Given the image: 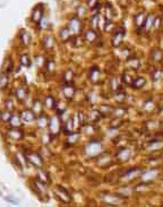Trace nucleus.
<instances>
[{"instance_id": "f257e3e1", "label": "nucleus", "mask_w": 163, "mask_h": 207, "mask_svg": "<svg viewBox=\"0 0 163 207\" xmlns=\"http://www.w3.org/2000/svg\"><path fill=\"white\" fill-rule=\"evenodd\" d=\"M43 14H44V6H43V4L36 5V6L33 8V10H32V15H31L32 21L34 22V23H36V24H40L41 19L43 18V16H44Z\"/></svg>"}, {"instance_id": "f03ea898", "label": "nucleus", "mask_w": 163, "mask_h": 207, "mask_svg": "<svg viewBox=\"0 0 163 207\" xmlns=\"http://www.w3.org/2000/svg\"><path fill=\"white\" fill-rule=\"evenodd\" d=\"M26 157H27L28 161L31 162V163H33L34 165H36V166H41V165L43 164L41 157H40L39 155L35 154V153H30V154L26 155Z\"/></svg>"}, {"instance_id": "7ed1b4c3", "label": "nucleus", "mask_w": 163, "mask_h": 207, "mask_svg": "<svg viewBox=\"0 0 163 207\" xmlns=\"http://www.w3.org/2000/svg\"><path fill=\"white\" fill-rule=\"evenodd\" d=\"M8 137L13 139V141H18V139H22L23 138V133H22L21 130H9V133H8Z\"/></svg>"}, {"instance_id": "20e7f679", "label": "nucleus", "mask_w": 163, "mask_h": 207, "mask_svg": "<svg viewBox=\"0 0 163 207\" xmlns=\"http://www.w3.org/2000/svg\"><path fill=\"white\" fill-rule=\"evenodd\" d=\"M19 39H21V41L24 44H28L30 43V35H28L27 32L24 31V30H22L21 33H19Z\"/></svg>"}, {"instance_id": "39448f33", "label": "nucleus", "mask_w": 163, "mask_h": 207, "mask_svg": "<svg viewBox=\"0 0 163 207\" xmlns=\"http://www.w3.org/2000/svg\"><path fill=\"white\" fill-rule=\"evenodd\" d=\"M21 62H22V65L25 67L31 66V60H30L27 54H23V56L21 57Z\"/></svg>"}, {"instance_id": "423d86ee", "label": "nucleus", "mask_w": 163, "mask_h": 207, "mask_svg": "<svg viewBox=\"0 0 163 207\" xmlns=\"http://www.w3.org/2000/svg\"><path fill=\"white\" fill-rule=\"evenodd\" d=\"M7 84H8V77L6 75H2V76L0 77V90L6 87Z\"/></svg>"}, {"instance_id": "0eeeda50", "label": "nucleus", "mask_w": 163, "mask_h": 207, "mask_svg": "<svg viewBox=\"0 0 163 207\" xmlns=\"http://www.w3.org/2000/svg\"><path fill=\"white\" fill-rule=\"evenodd\" d=\"M22 117L24 118V120H27V121H32V120L34 119V114L32 112H28V114H26V112H23Z\"/></svg>"}, {"instance_id": "6e6552de", "label": "nucleus", "mask_w": 163, "mask_h": 207, "mask_svg": "<svg viewBox=\"0 0 163 207\" xmlns=\"http://www.w3.org/2000/svg\"><path fill=\"white\" fill-rule=\"evenodd\" d=\"M10 118H11L10 112H4L1 114V120H2V121H8Z\"/></svg>"}, {"instance_id": "1a4fd4ad", "label": "nucleus", "mask_w": 163, "mask_h": 207, "mask_svg": "<svg viewBox=\"0 0 163 207\" xmlns=\"http://www.w3.org/2000/svg\"><path fill=\"white\" fill-rule=\"evenodd\" d=\"M10 123L13 126H18L19 125V119H18L17 117H11Z\"/></svg>"}, {"instance_id": "9d476101", "label": "nucleus", "mask_w": 163, "mask_h": 207, "mask_svg": "<svg viewBox=\"0 0 163 207\" xmlns=\"http://www.w3.org/2000/svg\"><path fill=\"white\" fill-rule=\"evenodd\" d=\"M16 94H17V98H19V100H22V98H24L25 96V91L24 90H18Z\"/></svg>"}]
</instances>
